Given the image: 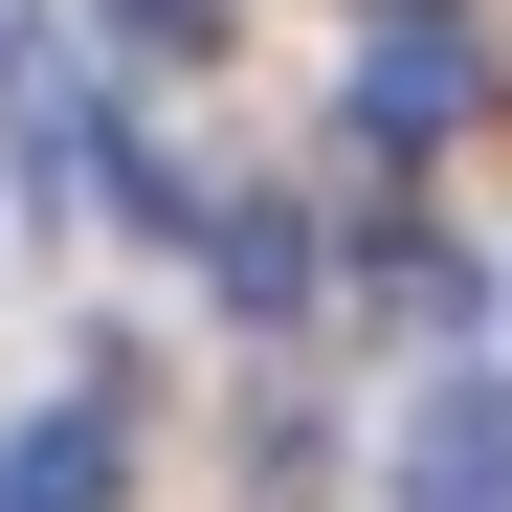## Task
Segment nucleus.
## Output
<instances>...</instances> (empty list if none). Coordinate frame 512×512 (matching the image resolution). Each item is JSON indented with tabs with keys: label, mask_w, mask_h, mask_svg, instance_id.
<instances>
[{
	"label": "nucleus",
	"mask_w": 512,
	"mask_h": 512,
	"mask_svg": "<svg viewBox=\"0 0 512 512\" xmlns=\"http://www.w3.org/2000/svg\"><path fill=\"white\" fill-rule=\"evenodd\" d=\"M401 512H512V379H446V401H423Z\"/></svg>",
	"instance_id": "obj_1"
},
{
	"label": "nucleus",
	"mask_w": 512,
	"mask_h": 512,
	"mask_svg": "<svg viewBox=\"0 0 512 512\" xmlns=\"http://www.w3.org/2000/svg\"><path fill=\"white\" fill-rule=\"evenodd\" d=\"M112 490H134L112 401H67V423H23V446H0V512H112Z\"/></svg>",
	"instance_id": "obj_2"
},
{
	"label": "nucleus",
	"mask_w": 512,
	"mask_h": 512,
	"mask_svg": "<svg viewBox=\"0 0 512 512\" xmlns=\"http://www.w3.org/2000/svg\"><path fill=\"white\" fill-rule=\"evenodd\" d=\"M223 290H245V312H312V223H290V201H223Z\"/></svg>",
	"instance_id": "obj_3"
},
{
	"label": "nucleus",
	"mask_w": 512,
	"mask_h": 512,
	"mask_svg": "<svg viewBox=\"0 0 512 512\" xmlns=\"http://www.w3.org/2000/svg\"><path fill=\"white\" fill-rule=\"evenodd\" d=\"M112 45H134V67H179V45H223V0H112Z\"/></svg>",
	"instance_id": "obj_4"
},
{
	"label": "nucleus",
	"mask_w": 512,
	"mask_h": 512,
	"mask_svg": "<svg viewBox=\"0 0 512 512\" xmlns=\"http://www.w3.org/2000/svg\"><path fill=\"white\" fill-rule=\"evenodd\" d=\"M0 45H23V0H0Z\"/></svg>",
	"instance_id": "obj_5"
}]
</instances>
